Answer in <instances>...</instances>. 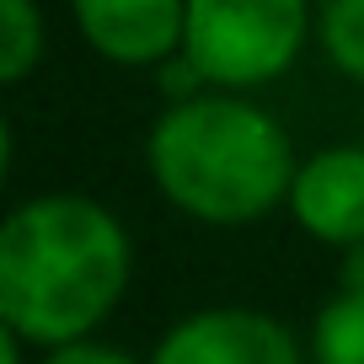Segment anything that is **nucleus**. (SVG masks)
I'll use <instances>...</instances> for the list:
<instances>
[{"mask_svg":"<svg viewBox=\"0 0 364 364\" xmlns=\"http://www.w3.org/2000/svg\"><path fill=\"white\" fill-rule=\"evenodd\" d=\"M134 241L91 193H33L0 220V327L33 348H65L129 295Z\"/></svg>","mask_w":364,"mask_h":364,"instance_id":"f257e3e1","label":"nucleus"},{"mask_svg":"<svg viewBox=\"0 0 364 364\" xmlns=\"http://www.w3.org/2000/svg\"><path fill=\"white\" fill-rule=\"evenodd\" d=\"M145 171L177 215L230 230L289 204L300 156L247 91H198L161 107L145 134Z\"/></svg>","mask_w":364,"mask_h":364,"instance_id":"f03ea898","label":"nucleus"},{"mask_svg":"<svg viewBox=\"0 0 364 364\" xmlns=\"http://www.w3.org/2000/svg\"><path fill=\"white\" fill-rule=\"evenodd\" d=\"M311 38V0H188L182 54L209 91H257L284 80Z\"/></svg>","mask_w":364,"mask_h":364,"instance_id":"7ed1b4c3","label":"nucleus"},{"mask_svg":"<svg viewBox=\"0 0 364 364\" xmlns=\"http://www.w3.org/2000/svg\"><path fill=\"white\" fill-rule=\"evenodd\" d=\"M150 364H300V343L268 311L204 306L161 332Z\"/></svg>","mask_w":364,"mask_h":364,"instance_id":"20e7f679","label":"nucleus"},{"mask_svg":"<svg viewBox=\"0 0 364 364\" xmlns=\"http://www.w3.org/2000/svg\"><path fill=\"white\" fill-rule=\"evenodd\" d=\"M70 22L107 65L161 70L171 54H182L188 0H70Z\"/></svg>","mask_w":364,"mask_h":364,"instance_id":"39448f33","label":"nucleus"},{"mask_svg":"<svg viewBox=\"0 0 364 364\" xmlns=\"http://www.w3.org/2000/svg\"><path fill=\"white\" fill-rule=\"evenodd\" d=\"M289 220L321 247H359L364 241V145L311 150L289 188Z\"/></svg>","mask_w":364,"mask_h":364,"instance_id":"423d86ee","label":"nucleus"},{"mask_svg":"<svg viewBox=\"0 0 364 364\" xmlns=\"http://www.w3.org/2000/svg\"><path fill=\"white\" fill-rule=\"evenodd\" d=\"M311 364H364V295L338 289L311 321Z\"/></svg>","mask_w":364,"mask_h":364,"instance_id":"0eeeda50","label":"nucleus"},{"mask_svg":"<svg viewBox=\"0 0 364 364\" xmlns=\"http://www.w3.org/2000/svg\"><path fill=\"white\" fill-rule=\"evenodd\" d=\"M48 48L43 6L38 0H0V80L22 86Z\"/></svg>","mask_w":364,"mask_h":364,"instance_id":"6e6552de","label":"nucleus"},{"mask_svg":"<svg viewBox=\"0 0 364 364\" xmlns=\"http://www.w3.org/2000/svg\"><path fill=\"white\" fill-rule=\"evenodd\" d=\"M316 43L338 75L364 86V0H321L316 6Z\"/></svg>","mask_w":364,"mask_h":364,"instance_id":"1a4fd4ad","label":"nucleus"},{"mask_svg":"<svg viewBox=\"0 0 364 364\" xmlns=\"http://www.w3.org/2000/svg\"><path fill=\"white\" fill-rule=\"evenodd\" d=\"M43 364H139V359L124 353V348H113V343L80 338V343H65V348H48Z\"/></svg>","mask_w":364,"mask_h":364,"instance_id":"9d476101","label":"nucleus"},{"mask_svg":"<svg viewBox=\"0 0 364 364\" xmlns=\"http://www.w3.org/2000/svg\"><path fill=\"white\" fill-rule=\"evenodd\" d=\"M338 289H353V295H364V241L343 252V262H338Z\"/></svg>","mask_w":364,"mask_h":364,"instance_id":"9b49d317","label":"nucleus"},{"mask_svg":"<svg viewBox=\"0 0 364 364\" xmlns=\"http://www.w3.org/2000/svg\"><path fill=\"white\" fill-rule=\"evenodd\" d=\"M33 348V343L22 338V332H11V327H0V364H22V353Z\"/></svg>","mask_w":364,"mask_h":364,"instance_id":"f8f14e48","label":"nucleus"}]
</instances>
